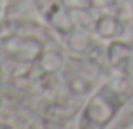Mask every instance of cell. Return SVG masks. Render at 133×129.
I'll return each instance as SVG.
<instances>
[{
    "label": "cell",
    "instance_id": "4",
    "mask_svg": "<svg viewBox=\"0 0 133 129\" xmlns=\"http://www.w3.org/2000/svg\"><path fill=\"white\" fill-rule=\"evenodd\" d=\"M94 32L102 39H118L125 32V22L114 14H102L94 22Z\"/></svg>",
    "mask_w": 133,
    "mask_h": 129
},
{
    "label": "cell",
    "instance_id": "6",
    "mask_svg": "<svg viewBox=\"0 0 133 129\" xmlns=\"http://www.w3.org/2000/svg\"><path fill=\"white\" fill-rule=\"evenodd\" d=\"M68 44L75 53H89L92 48V39L82 31H72L68 34Z\"/></svg>",
    "mask_w": 133,
    "mask_h": 129
},
{
    "label": "cell",
    "instance_id": "2",
    "mask_svg": "<svg viewBox=\"0 0 133 129\" xmlns=\"http://www.w3.org/2000/svg\"><path fill=\"white\" fill-rule=\"evenodd\" d=\"M32 2L41 17L60 34L68 36L75 29V22L70 14L72 10H68L62 4V0H32Z\"/></svg>",
    "mask_w": 133,
    "mask_h": 129
},
{
    "label": "cell",
    "instance_id": "3",
    "mask_svg": "<svg viewBox=\"0 0 133 129\" xmlns=\"http://www.w3.org/2000/svg\"><path fill=\"white\" fill-rule=\"evenodd\" d=\"M4 49L7 55L17 61L32 63L43 55V43L34 37H7L4 41Z\"/></svg>",
    "mask_w": 133,
    "mask_h": 129
},
{
    "label": "cell",
    "instance_id": "5",
    "mask_svg": "<svg viewBox=\"0 0 133 129\" xmlns=\"http://www.w3.org/2000/svg\"><path fill=\"white\" fill-rule=\"evenodd\" d=\"M131 56H133V48L131 44L125 43V41L113 39V43L108 48V61L116 70H126Z\"/></svg>",
    "mask_w": 133,
    "mask_h": 129
},
{
    "label": "cell",
    "instance_id": "8",
    "mask_svg": "<svg viewBox=\"0 0 133 129\" xmlns=\"http://www.w3.org/2000/svg\"><path fill=\"white\" fill-rule=\"evenodd\" d=\"M118 4V0H92V9H99V10H104V9H111Z\"/></svg>",
    "mask_w": 133,
    "mask_h": 129
},
{
    "label": "cell",
    "instance_id": "1",
    "mask_svg": "<svg viewBox=\"0 0 133 129\" xmlns=\"http://www.w3.org/2000/svg\"><path fill=\"white\" fill-rule=\"evenodd\" d=\"M125 90L118 88L116 83H104L96 90L82 110L80 126L82 127H104L114 117L125 104Z\"/></svg>",
    "mask_w": 133,
    "mask_h": 129
},
{
    "label": "cell",
    "instance_id": "9",
    "mask_svg": "<svg viewBox=\"0 0 133 129\" xmlns=\"http://www.w3.org/2000/svg\"><path fill=\"white\" fill-rule=\"evenodd\" d=\"M2 127H10V126H7L5 122H2V121H0V129H2Z\"/></svg>",
    "mask_w": 133,
    "mask_h": 129
},
{
    "label": "cell",
    "instance_id": "7",
    "mask_svg": "<svg viewBox=\"0 0 133 129\" xmlns=\"http://www.w3.org/2000/svg\"><path fill=\"white\" fill-rule=\"evenodd\" d=\"M62 4L74 12H89L92 9V0H62Z\"/></svg>",
    "mask_w": 133,
    "mask_h": 129
}]
</instances>
